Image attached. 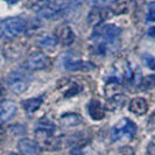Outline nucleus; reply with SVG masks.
<instances>
[{
	"instance_id": "6e6552de",
	"label": "nucleus",
	"mask_w": 155,
	"mask_h": 155,
	"mask_svg": "<svg viewBox=\"0 0 155 155\" xmlns=\"http://www.w3.org/2000/svg\"><path fill=\"white\" fill-rule=\"evenodd\" d=\"M87 111H89V114L92 118L93 120H101L104 117H105V110L103 107V105L101 104V101L92 99V101L89 103V106H87Z\"/></svg>"
},
{
	"instance_id": "bb28decb",
	"label": "nucleus",
	"mask_w": 155,
	"mask_h": 155,
	"mask_svg": "<svg viewBox=\"0 0 155 155\" xmlns=\"http://www.w3.org/2000/svg\"><path fill=\"white\" fill-rule=\"evenodd\" d=\"M5 1H7L8 4H16L19 0H5Z\"/></svg>"
},
{
	"instance_id": "aec40b11",
	"label": "nucleus",
	"mask_w": 155,
	"mask_h": 155,
	"mask_svg": "<svg viewBox=\"0 0 155 155\" xmlns=\"http://www.w3.org/2000/svg\"><path fill=\"white\" fill-rule=\"evenodd\" d=\"M141 87L143 90H150L155 87V75H150L141 81Z\"/></svg>"
},
{
	"instance_id": "9b49d317",
	"label": "nucleus",
	"mask_w": 155,
	"mask_h": 155,
	"mask_svg": "<svg viewBox=\"0 0 155 155\" xmlns=\"http://www.w3.org/2000/svg\"><path fill=\"white\" fill-rule=\"evenodd\" d=\"M109 19V14H107V11L106 9H103V8H94L90 12L89 14V23L92 25V26H97L101 23L104 20Z\"/></svg>"
},
{
	"instance_id": "5701e85b",
	"label": "nucleus",
	"mask_w": 155,
	"mask_h": 155,
	"mask_svg": "<svg viewBox=\"0 0 155 155\" xmlns=\"http://www.w3.org/2000/svg\"><path fill=\"white\" fill-rule=\"evenodd\" d=\"M148 128H149V131H154L155 130V112L152 113L150 118L148 119Z\"/></svg>"
},
{
	"instance_id": "2eb2a0df",
	"label": "nucleus",
	"mask_w": 155,
	"mask_h": 155,
	"mask_svg": "<svg viewBox=\"0 0 155 155\" xmlns=\"http://www.w3.org/2000/svg\"><path fill=\"white\" fill-rule=\"evenodd\" d=\"M132 7V0H118L112 5V12L114 14H125L128 13Z\"/></svg>"
},
{
	"instance_id": "f03ea898",
	"label": "nucleus",
	"mask_w": 155,
	"mask_h": 155,
	"mask_svg": "<svg viewBox=\"0 0 155 155\" xmlns=\"http://www.w3.org/2000/svg\"><path fill=\"white\" fill-rule=\"evenodd\" d=\"M31 76L23 70H14L7 77L8 87L16 94L23 93L29 86Z\"/></svg>"
},
{
	"instance_id": "39448f33",
	"label": "nucleus",
	"mask_w": 155,
	"mask_h": 155,
	"mask_svg": "<svg viewBox=\"0 0 155 155\" xmlns=\"http://www.w3.org/2000/svg\"><path fill=\"white\" fill-rule=\"evenodd\" d=\"M18 147L23 155H40L41 154V147L36 141L31 139H21L19 141Z\"/></svg>"
},
{
	"instance_id": "0eeeda50",
	"label": "nucleus",
	"mask_w": 155,
	"mask_h": 155,
	"mask_svg": "<svg viewBox=\"0 0 155 155\" xmlns=\"http://www.w3.org/2000/svg\"><path fill=\"white\" fill-rule=\"evenodd\" d=\"M55 130H56V128H55L54 124H53L51 121H49L48 119H42L41 121H39L35 132H36V134H38L39 137H41V138L43 139V138H46V137L53 135L55 132Z\"/></svg>"
},
{
	"instance_id": "9d476101",
	"label": "nucleus",
	"mask_w": 155,
	"mask_h": 155,
	"mask_svg": "<svg viewBox=\"0 0 155 155\" xmlns=\"http://www.w3.org/2000/svg\"><path fill=\"white\" fill-rule=\"evenodd\" d=\"M120 35V29L114 25H106L101 28V36L107 42H114Z\"/></svg>"
},
{
	"instance_id": "ddd939ff",
	"label": "nucleus",
	"mask_w": 155,
	"mask_h": 155,
	"mask_svg": "<svg viewBox=\"0 0 155 155\" xmlns=\"http://www.w3.org/2000/svg\"><path fill=\"white\" fill-rule=\"evenodd\" d=\"M64 67L68 70H71V71H77V70L87 71V70H91L94 68L92 63L84 62V61H68V62H65Z\"/></svg>"
},
{
	"instance_id": "f8f14e48",
	"label": "nucleus",
	"mask_w": 155,
	"mask_h": 155,
	"mask_svg": "<svg viewBox=\"0 0 155 155\" xmlns=\"http://www.w3.org/2000/svg\"><path fill=\"white\" fill-rule=\"evenodd\" d=\"M57 38H58V41H61L64 46H70L75 40V34L72 33L70 27L62 26L57 31Z\"/></svg>"
},
{
	"instance_id": "393cba45",
	"label": "nucleus",
	"mask_w": 155,
	"mask_h": 155,
	"mask_svg": "<svg viewBox=\"0 0 155 155\" xmlns=\"http://www.w3.org/2000/svg\"><path fill=\"white\" fill-rule=\"evenodd\" d=\"M70 155H84V154L82 153V150H81V149L75 148V149H72V150L70 152Z\"/></svg>"
},
{
	"instance_id": "c85d7f7f",
	"label": "nucleus",
	"mask_w": 155,
	"mask_h": 155,
	"mask_svg": "<svg viewBox=\"0 0 155 155\" xmlns=\"http://www.w3.org/2000/svg\"><path fill=\"white\" fill-rule=\"evenodd\" d=\"M123 155H127V154H123Z\"/></svg>"
},
{
	"instance_id": "4be33fe9",
	"label": "nucleus",
	"mask_w": 155,
	"mask_h": 155,
	"mask_svg": "<svg viewBox=\"0 0 155 155\" xmlns=\"http://www.w3.org/2000/svg\"><path fill=\"white\" fill-rule=\"evenodd\" d=\"M142 58H143V62H145V64H146L147 67H149L150 69L155 70V58L153 56H150V55H145Z\"/></svg>"
},
{
	"instance_id": "a878e982",
	"label": "nucleus",
	"mask_w": 155,
	"mask_h": 155,
	"mask_svg": "<svg viewBox=\"0 0 155 155\" xmlns=\"http://www.w3.org/2000/svg\"><path fill=\"white\" fill-rule=\"evenodd\" d=\"M147 34L149 35V36H152V38H155V26L150 27V28L148 29Z\"/></svg>"
},
{
	"instance_id": "f257e3e1",
	"label": "nucleus",
	"mask_w": 155,
	"mask_h": 155,
	"mask_svg": "<svg viewBox=\"0 0 155 155\" xmlns=\"http://www.w3.org/2000/svg\"><path fill=\"white\" fill-rule=\"evenodd\" d=\"M27 25L22 18H8L0 23V34L4 39H14L26 31Z\"/></svg>"
},
{
	"instance_id": "4468645a",
	"label": "nucleus",
	"mask_w": 155,
	"mask_h": 155,
	"mask_svg": "<svg viewBox=\"0 0 155 155\" xmlns=\"http://www.w3.org/2000/svg\"><path fill=\"white\" fill-rule=\"evenodd\" d=\"M125 103H126V97H125L124 94L117 93V94H113L109 99L106 107H107L110 111H117V110L124 107Z\"/></svg>"
},
{
	"instance_id": "1a4fd4ad",
	"label": "nucleus",
	"mask_w": 155,
	"mask_h": 155,
	"mask_svg": "<svg viewBox=\"0 0 155 155\" xmlns=\"http://www.w3.org/2000/svg\"><path fill=\"white\" fill-rule=\"evenodd\" d=\"M130 111L137 116H143L148 111V104L143 98H134L130 103Z\"/></svg>"
},
{
	"instance_id": "412c9836",
	"label": "nucleus",
	"mask_w": 155,
	"mask_h": 155,
	"mask_svg": "<svg viewBox=\"0 0 155 155\" xmlns=\"http://www.w3.org/2000/svg\"><path fill=\"white\" fill-rule=\"evenodd\" d=\"M147 21L148 22H154L155 21V1L149 2V5H148Z\"/></svg>"
},
{
	"instance_id": "a211bd4d",
	"label": "nucleus",
	"mask_w": 155,
	"mask_h": 155,
	"mask_svg": "<svg viewBox=\"0 0 155 155\" xmlns=\"http://www.w3.org/2000/svg\"><path fill=\"white\" fill-rule=\"evenodd\" d=\"M58 43V38L54 35H47L40 41V45L48 50H54Z\"/></svg>"
},
{
	"instance_id": "423d86ee",
	"label": "nucleus",
	"mask_w": 155,
	"mask_h": 155,
	"mask_svg": "<svg viewBox=\"0 0 155 155\" xmlns=\"http://www.w3.org/2000/svg\"><path fill=\"white\" fill-rule=\"evenodd\" d=\"M16 113V105L11 101H1V107H0V120L1 124H5L9 119H12Z\"/></svg>"
},
{
	"instance_id": "6ab92c4d",
	"label": "nucleus",
	"mask_w": 155,
	"mask_h": 155,
	"mask_svg": "<svg viewBox=\"0 0 155 155\" xmlns=\"http://www.w3.org/2000/svg\"><path fill=\"white\" fill-rule=\"evenodd\" d=\"M42 104V98H31L23 101V107L27 112H34L39 109Z\"/></svg>"
},
{
	"instance_id": "20e7f679",
	"label": "nucleus",
	"mask_w": 155,
	"mask_h": 155,
	"mask_svg": "<svg viewBox=\"0 0 155 155\" xmlns=\"http://www.w3.org/2000/svg\"><path fill=\"white\" fill-rule=\"evenodd\" d=\"M49 64V60L42 53H33L27 60V67L31 70L46 69Z\"/></svg>"
},
{
	"instance_id": "dca6fc26",
	"label": "nucleus",
	"mask_w": 155,
	"mask_h": 155,
	"mask_svg": "<svg viewBox=\"0 0 155 155\" xmlns=\"http://www.w3.org/2000/svg\"><path fill=\"white\" fill-rule=\"evenodd\" d=\"M82 123V117L76 113H67L61 118V124L65 127H74Z\"/></svg>"
},
{
	"instance_id": "7ed1b4c3",
	"label": "nucleus",
	"mask_w": 155,
	"mask_h": 155,
	"mask_svg": "<svg viewBox=\"0 0 155 155\" xmlns=\"http://www.w3.org/2000/svg\"><path fill=\"white\" fill-rule=\"evenodd\" d=\"M137 133V125L130 119L125 118L112 128V139L118 141L121 139H133Z\"/></svg>"
},
{
	"instance_id": "f3484780",
	"label": "nucleus",
	"mask_w": 155,
	"mask_h": 155,
	"mask_svg": "<svg viewBox=\"0 0 155 155\" xmlns=\"http://www.w3.org/2000/svg\"><path fill=\"white\" fill-rule=\"evenodd\" d=\"M68 82L69 79H64V85H67V89H63L62 92L65 97H72L81 91V87L76 82H70V83Z\"/></svg>"
},
{
	"instance_id": "cd10ccee",
	"label": "nucleus",
	"mask_w": 155,
	"mask_h": 155,
	"mask_svg": "<svg viewBox=\"0 0 155 155\" xmlns=\"http://www.w3.org/2000/svg\"><path fill=\"white\" fill-rule=\"evenodd\" d=\"M8 155H19V154H15V153H11V154H8Z\"/></svg>"
},
{
	"instance_id": "b1692460",
	"label": "nucleus",
	"mask_w": 155,
	"mask_h": 155,
	"mask_svg": "<svg viewBox=\"0 0 155 155\" xmlns=\"http://www.w3.org/2000/svg\"><path fill=\"white\" fill-rule=\"evenodd\" d=\"M148 153L150 155H155V138L150 142H149V145H148V148H147Z\"/></svg>"
}]
</instances>
